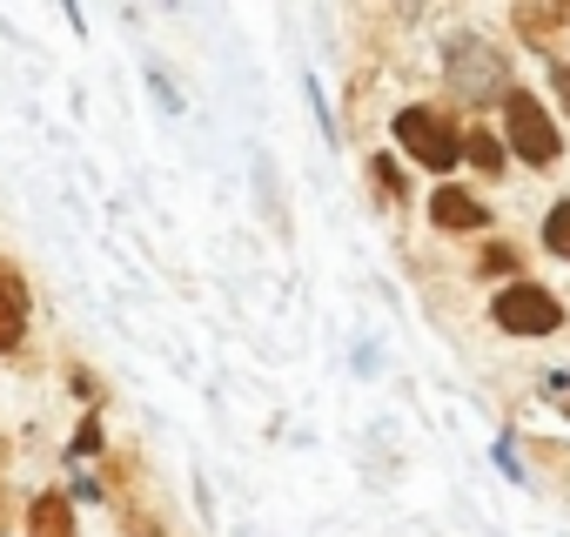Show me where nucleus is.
<instances>
[{
  "mask_svg": "<svg viewBox=\"0 0 570 537\" xmlns=\"http://www.w3.org/2000/svg\"><path fill=\"white\" fill-rule=\"evenodd\" d=\"M503 121H510V155H523L530 168H550V162H557V121L543 115L537 95L510 88V95H503Z\"/></svg>",
  "mask_w": 570,
  "mask_h": 537,
  "instance_id": "nucleus-1",
  "label": "nucleus"
},
{
  "mask_svg": "<svg viewBox=\"0 0 570 537\" xmlns=\"http://www.w3.org/2000/svg\"><path fill=\"white\" fill-rule=\"evenodd\" d=\"M450 81L463 88V95H476V101H503L510 95V68H503V55L490 48V41H450Z\"/></svg>",
  "mask_w": 570,
  "mask_h": 537,
  "instance_id": "nucleus-2",
  "label": "nucleus"
},
{
  "mask_svg": "<svg viewBox=\"0 0 570 537\" xmlns=\"http://www.w3.org/2000/svg\"><path fill=\"white\" fill-rule=\"evenodd\" d=\"M497 330H510V336H550L557 323H563V310H557V296L550 290H537V283H510L503 296H497Z\"/></svg>",
  "mask_w": 570,
  "mask_h": 537,
  "instance_id": "nucleus-3",
  "label": "nucleus"
},
{
  "mask_svg": "<svg viewBox=\"0 0 570 537\" xmlns=\"http://www.w3.org/2000/svg\"><path fill=\"white\" fill-rule=\"evenodd\" d=\"M396 141L423 162V168H456V128L436 108H403L396 115Z\"/></svg>",
  "mask_w": 570,
  "mask_h": 537,
  "instance_id": "nucleus-4",
  "label": "nucleus"
},
{
  "mask_svg": "<svg viewBox=\"0 0 570 537\" xmlns=\"http://www.w3.org/2000/svg\"><path fill=\"white\" fill-rule=\"evenodd\" d=\"M28 336V283L14 268H0V350H21Z\"/></svg>",
  "mask_w": 570,
  "mask_h": 537,
  "instance_id": "nucleus-5",
  "label": "nucleus"
},
{
  "mask_svg": "<svg viewBox=\"0 0 570 537\" xmlns=\"http://www.w3.org/2000/svg\"><path fill=\"white\" fill-rule=\"evenodd\" d=\"M430 222H436V228H483V222H490V208H483L476 195H463V188H436Z\"/></svg>",
  "mask_w": 570,
  "mask_h": 537,
  "instance_id": "nucleus-6",
  "label": "nucleus"
},
{
  "mask_svg": "<svg viewBox=\"0 0 570 537\" xmlns=\"http://www.w3.org/2000/svg\"><path fill=\"white\" fill-rule=\"evenodd\" d=\"M28 537H75V510H68V497H41V504L28 510Z\"/></svg>",
  "mask_w": 570,
  "mask_h": 537,
  "instance_id": "nucleus-7",
  "label": "nucleus"
},
{
  "mask_svg": "<svg viewBox=\"0 0 570 537\" xmlns=\"http://www.w3.org/2000/svg\"><path fill=\"white\" fill-rule=\"evenodd\" d=\"M517 28H523L530 41H543V35H557V28H570V8H517Z\"/></svg>",
  "mask_w": 570,
  "mask_h": 537,
  "instance_id": "nucleus-8",
  "label": "nucleus"
},
{
  "mask_svg": "<svg viewBox=\"0 0 570 537\" xmlns=\"http://www.w3.org/2000/svg\"><path fill=\"white\" fill-rule=\"evenodd\" d=\"M463 148H470V162H476L483 175H497V168H503V141H497V135H483V128H476Z\"/></svg>",
  "mask_w": 570,
  "mask_h": 537,
  "instance_id": "nucleus-9",
  "label": "nucleus"
},
{
  "mask_svg": "<svg viewBox=\"0 0 570 537\" xmlns=\"http://www.w3.org/2000/svg\"><path fill=\"white\" fill-rule=\"evenodd\" d=\"M543 242H550V248L570 262V202H557V208L543 215Z\"/></svg>",
  "mask_w": 570,
  "mask_h": 537,
  "instance_id": "nucleus-10",
  "label": "nucleus"
},
{
  "mask_svg": "<svg viewBox=\"0 0 570 537\" xmlns=\"http://www.w3.org/2000/svg\"><path fill=\"white\" fill-rule=\"evenodd\" d=\"M517 262H523V255H517V248H510V242H490V248H483V262H476V268H483V276H517Z\"/></svg>",
  "mask_w": 570,
  "mask_h": 537,
  "instance_id": "nucleus-11",
  "label": "nucleus"
},
{
  "mask_svg": "<svg viewBox=\"0 0 570 537\" xmlns=\"http://www.w3.org/2000/svg\"><path fill=\"white\" fill-rule=\"evenodd\" d=\"M376 188H383L390 202H410V182H403V168H396L390 155H376Z\"/></svg>",
  "mask_w": 570,
  "mask_h": 537,
  "instance_id": "nucleus-12",
  "label": "nucleus"
},
{
  "mask_svg": "<svg viewBox=\"0 0 570 537\" xmlns=\"http://www.w3.org/2000/svg\"><path fill=\"white\" fill-rule=\"evenodd\" d=\"M95 450H101V430H95V423H81V430H75V457H95Z\"/></svg>",
  "mask_w": 570,
  "mask_h": 537,
  "instance_id": "nucleus-13",
  "label": "nucleus"
},
{
  "mask_svg": "<svg viewBox=\"0 0 570 537\" xmlns=\"http://www.w3.org/2000/svg\"><path fill=\"white\" fill-rule=\"evenodd\" d=\"M550 88H557V101H563V115H570V68H563V61L550 68Z\"/></svg>",
  "mask_w": 570,
  "mask_h": 537,
  "instance_id": "nucleus-14",
  "label": "nucleus"
}]
</instances>
